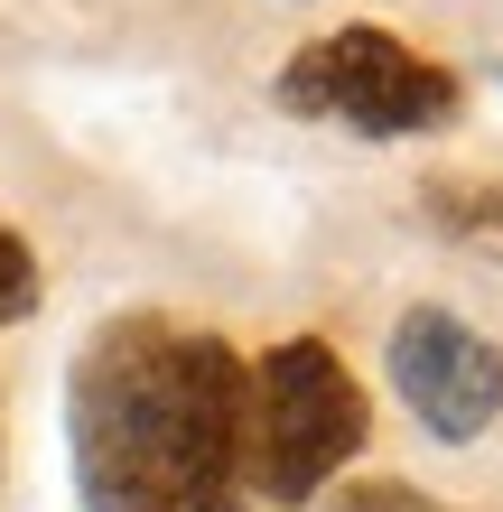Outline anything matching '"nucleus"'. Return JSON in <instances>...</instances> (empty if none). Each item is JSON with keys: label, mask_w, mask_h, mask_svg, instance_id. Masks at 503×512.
Here are the masks:
<instances>
[{"label": "nucleus", "mask_w": 503, "mask_h": 512, "mask_svg": "<svg viewBox=\"0 0 503 512\" xmlns=\"http://www.w3.org/2000/svg\"><path fill=\"white\" fill-rule=\"evenodd\" d=\"M252 364L196 317H112L66 373L84 512H233Z\"/></svg>", "instance_id": "f257e3e1"}, {"label": "nucleus", "mask_w": 503, "mask_h": 512, "mask_svg": "<svg viewBox=\"0 0 503 512\" xmlns=\"http://www.w3.org/2000/svg\"><path fill=\"white\" fill-rule=\"evenodd\" d=\"M364 438H373V401L327 336H280L252 364V382H243V494L299 512L327 485H345Z\"/></svg>", "instance_id": "f03ea898"}, {"label": "nucleus", "mask_w": 503, "mask_h": 512, "mask_svg": "<svg viewBox=\"0 0 503 512\" xmlns=\"http://www.w3.org/2000/svg\"><path fill=\"white\" fill-rule=\"evenodd\" d=\"M280 112L354 131V140H429V131H448L466 112V84L438 56H420L401 28L345 19V28L308 38L280 66Z\"/></svg>", "instance_id": "7ed1b4c3"}, {"label": "nucleus", "mask_w": 503, "mask_h": 512, "mask_svg": "<svg viewBox=\"0 0 503 512\" xmlns=\"http://www.w3.org/2000/svg\"><path fill=\"white\" fill-rule=\"evenodd\" d=\"M382 364H392V391L410 401V419L429 438H448V447H476L503 419V354L457 308H410L392 326V354Z\"/></svg>", "instance_id": "20e7f679"}, {"label": "nucleus", "mask_w": 503, "mask_h": 512, "mask_svg": "<svg viewBox=\"0 0 503 512\" xmlns=\"http://www.w3.org/2000/svg\"><path fill=\"white\" fill-rule=\"evenodd\" d=\"M420 215L448 233V243H466V252H503V177H476V168L429 177V187H420Z\"/></svg>", "instance_id": "39448f33"}, {"label": "nucleus", "mask_w": 503, "mask_h": 512, "mask_svg": "<svg viewBox=\"0 0 503 512\" xmlns=\"http://www.w3.org/2000/svg\"><path fill=\"white\" fill-rule=\"evenodd\" d=\"M317 512H448V503H429L420 485H392V475H354V485L317 494Z\"/></svg>", "instance_id": "423d86ee"}, {"label": "nucleus", "mask_w": 503, "mask_h": 512, "mask_svg": "<svg viewBox=\"0 0 503 512\" xmlns=\"http://www.w3.org/2000/svg\"><path fill=\"white\" fill-rule=\"evenodd\" d=\"M38 308V252H28V233L0 224V326H19Z\"/></svg>", "instance_id": "0eeeda50"}]
</instances>
